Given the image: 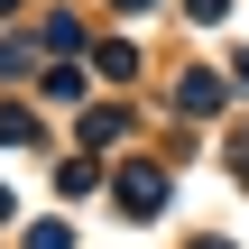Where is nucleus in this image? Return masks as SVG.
Wrapping results in <instances>:
<instances>
[{
  "instance_id": "nucleus-1",
  "label": "nucleus",
  "mask_w": 249,
  "mask_h": 249,
  "mask_svg": "<svg viewBox=\"0 0 249 249\" xmlns=\"http://www.w3.org/2000/svg\"><path fill=\"white\" fill-rule=\"evenodd\" d=\"M176 111L213 120V111H222V83H213V74H185V83H176Z\"/></svg>"
},
{
  "instance_id": "nucleus-2",
  "label": "nucleus",
  "mask_w": 249,
  "mask_h": 249,
  "mask_svg": "<svg viewBox=\"0 0 249 249\" xmlns=\"http://www.w3.org/2000/svg\"><path fill=\"white\" fill-rule=\"evenodd\" d=\"M120 203H129V213H157V203H166V185H157V166H129V185H120Z\"/></svg>"
},
{
  "instance_id": "nucleus-3",
  "label": "nucleus",
  "mask_w": 249,
  "mask_h": 249,
  "mask_svg": "<svg viewBox=\"0 0 249 249\" xmlns=\"http://www.w3.org/2000/svg\"><path fill=\"white\" fill-rule=\"evenodd\" d=\"M28 249H65V222H37V231H28Z\"/></svg>"
}]
</instances>
